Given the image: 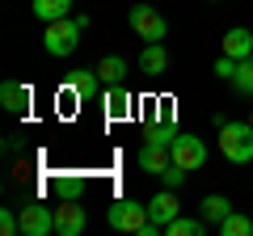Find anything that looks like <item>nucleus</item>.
<instances>
[{
	"label": "nucleus",
	"mask_w": 253,
	"mask_h": 236,
	"mask_svg": "<svg viewBox=\"0 0 253 236\" xmlns=\"http://www.w3.org/2000/svg\"><path fill=\"white\" fill-rule=\"evenodd\" d=\"M106 224L114 228V232L161 236V228H156V224H152V215H148V202H135V198H118V202H110V211H106Z\"/></svg>",
	"instance_id": "f257e3e1"
},
{
	"label": "nucleus",
	"mask_w": 253,
	"mask_h": 236,
	"mask_svg": "<svg viewBox=\"0 0 253 236\" xmlns=\"http://www.w3.org/2000/svg\"><path fill=\"white\" fill-rule=\"evenodd\" d=\"M89 21L84 17H59V21H46V34H42V51L55 55V59H63V55H72L76 46H81V34Z\"/></svg>",
	"instance_id": "f03ea898"
},
{
	"label": "nucleus",
	"mask_w": 253,
	"mask_h": 236,
	"mask_svg": "<svg viewBox=\"0 0 253 236\" xmlns=\"http://www.w3.org/2000/svg\"><path fill=\"white\" fill-rule=\"evenodd\" d=\"M219 152L232 164L253 160V122H224L219 127Z\"/></svg>",
	"instance_id": "7ed1b4c3"
},
{
	"label": "nucleus",
	"mask_w": 253,
	"mask_h": 236,
	"mask_svg": "<svg viewBox=\"0 0 253 236\" xmlns=\"http://www.w3.org/2000/svg\"><path fill=\"white\" fill-rule=\"evenodd\" d=\"M169 152H173V164H181L186 173H194V169L207 164V144H203L194 131H177V139L169 144Z\"/></svg>",
	"instance_id": "20e7f679"
},
{
	"label": "nucleus",
	"mask_w": 253,
	"mask_h": 236,
	"mask_svg": "<svg viewBox=\"0 0 253 236\" xmlns=\"http://www.w3.org/2000/svg\"><path fill=\"white\" fill-rule=\"evenodd\" d=\"M131 30H135L144 42H161L165 34H169V26H165V17L152 9V4H135L131 9Z\"/></svg>",
	"instance_id": "39448f33"
},
{
	"label": "nucleus",
	"mask_w": 253,
	"mask_h": 236,
	"mask_svg": "<svg viewBox=\"0 0 253 236\" xmlns=\"http://www.w3.org/2000/svg\"><path fill=\"white\" fill-rule=\"evenodd\" d=\"M17 215H21V232L26 236H51L55 232V207H46V202H26Z\"/></svg>",
	"instance_id": "423d86ee"
},
{
	"label": "nucleus",
	"mask_w": 253,
	"mask_h": 236,
	"mask_svg": "<svg viewBox=\"0 0 253 236\" xmlns=\"http://www.w3.org/2000/svg\"><path fill=\"white\" fill-rule=\"evenodd\" d=\"M55 232L59 236H81L84 232V207L81 198H63L55 207Z\"/></svg>",
	"instance_id": "0eeeda50"
},
{
	"label": "nucleus",
	"mask_w": 253,
	"mask_h": 236,
	"mask_svg": "<svg viewBox=\"0 0 253 236\" xmlns=\"http://www.w3.org/2000/svg\"><path fill=\"white\" fill-rule=\"evenodd\" d=\"M148 215H152V224L165 232V228H169L173 219L181 215V211H177V194H173L169 186H165V190H156L152 198H148Z\"/></svg>",
	"instance_id": "6e6552de"
},
{
	"label": "nucleus",
	"mask_w": 253,
	"mask_h": 236,
	"mask_svg": "<svg viewBox=\"0 0 253 236\" xmlns=\"http://www.w3.org/2000/svg\"><path fill=\"white\" fill-rule=\"evenodd\" d=\"M169 164H173V152L165 144H144V148H139V169H144V173H156V177H161Z\"/></svg>",
	"instance_id": "1a4fd4ad"
},
{
	"label": "nucleus",
	"mask_w": 253,
	"mask_h": 236,
	"mask_svg": "<svg viewBox=\"0 0 253 236\" xmlns=\"http://www.w3.org/2000/svg\"><path fill=\"white\" fill-rule=\"evenodd\" d=\"M0 106L9 110V114H26V106H30V89L21 80H4L0 84Z\"/></svg>",
	"instance_id": "9d476101"
},
{
	"label": "nucleus",
	"mask_w": 253,
	"mask_h": 236,
	"mask_svg": "<svg viewBox=\"0 0 253 236\" xmlns=\"http://www.w3.org/2000/svg\"><path fill=\"white\" fill-rule=\"evenodd\" d=\"M224 55H232V59H249V55H253V34L245 26H232L224 34Z\"/></svg>",
	"instance_id": "9b49d317"
},
{
	"label": "nucleus",
	"mask_w": 253,
	"mask_h": 236,
	"mask_svg": "<svg viewBox=\"0 0 253 236\" xmlns=\"http://www.w3.org/2000/svg\"><path fill=\"white\" fill-rule=\"evenodd\" d=\"M131 106H135V97H131V89H126V80L106 89V110H110V118H126V114H131Z\"/></svg>",
	"instance_id": "f8f14e48"
},
{
	"label": "nucleus",
	"mask_w": 253,
	"mask_h": 236,
	"mask_svg": "<svg viewBox=\"0 0 253 236\" xmlns=\"http://www.w3.org/2000/svg\"><path fill=\"white\" fill-rule=\"evenodd\" d=\"M165 68H169V55H165V46H161V42H148L144 55H139V72H144V76H161Z\"/></svg>",
	"instance_id": "ddd939ff"
},
{
	"label": "nucleus",
	"mask_w": 253,
	"mask_h": 236,
	"mask_svg": "<svg viewBox=\"0 0 253 236\" xmlns=\"http://www.w3.org/2000/svg\"><path fill=\"white\" fill-rule=\"evenodd\" d=\"M97 76L106 84H123L126 80V59H123V55H106V59L97 64Z\"/></svg>",
	"instance_id": "4468645a"
},
{
	"label": "nucleus",
	"mask_w": 253,
	"mask_h": 236,
	"mask_svg": "<svg viewBox=\"0 0 253 236\" xmlns=\"http://www.w3.org/2000/svg\"><path fill=\"white\" fill-rule=\"evenodd\" d=\"M68 9H72V0H34V17L42 21H59V17H68Z\"/></svg>",
	"instance_id": "2eb2a0df"
},
{
	"label": "nucleus",
	"mask_w": 253,
	"mask_h": 236,
	"mask_svg": "<svg viewBox=\"0 0 253 236\" xmlns=\"http://www.w3.org/2000/svg\"><path fill=\"white\" fill-rule=\"evenodd\" d=\"M97 80H101V76L93 72V68H84V72H76V76H72V89L81 93V101H93V97L101 93V84H97Z\"/></svg>",
	"instance_id": "dca6fc26"
},
{
	"label": "nucleus",
	"mask_w": 253,
	"mask_h": 236,
	"mask_svg": "<svg viewBox=\"0 0 253 236\" xmlns=\"http://www.w3.org/2000/svg\"><path fill=\"white\" fill-rule=\"evenodd\" d=\"M219 236H253V219H249V215H236V211H228V215L219 219Z\"/></svg>",
	"instance_id": "f3484780"
},
{
	"label": "nucleus",
	"mask_w": 253,
	"mask_h": 236,
	"mask_svg": "<svg viewBox=\"0 0 253 236\" xmlns=\"http://www.w3.org/2000/svg\"><path fill=\"white\" fill-rule=\"evenodd\" d=\"M177 139V127H173V118H156L152 127H148V144H165L169 148Z\"/></svg>",
	"instance_id": "a211bd4d"
},
{
	"label": "nucleus",
	"mask_w": 253,
	"mask_h": 236,
	"mask_svg": "<svg viewBox=\"0 0 253 236\" xmlns=\"http://www.w3.org/2000/svg\"><path fill=\"white\" fill-rule=\"evenodd\" d=\"M228 211H232V202H228L224 194H207V198H203V219H211V224H219Z\"/></svg>",
	"instance_id": "6ab92c4d"
},
{
	"label": "nucleus",
	"mask_w": 253,
	"mask_h": 236,
	"mask_svg": "<svg viewBox=\"0 0 253 236\" xmlns=\"http://www.w3.org/2000/svg\"><path fill=\"white\" fill-rule=\"evenodd\" d=\"M232 84H236V93H245V97H253V55L236 64V72H232Z\"/></svg>",
	"instance_id": "aec40b11"
},
{
	"label": "nucleus",
	"mask_w": 253,
	"mask_h": 236,
	"mask_svg": "<svg viewBox=\"0 0 253 236\" xmlns=\"http://www.w3.org/2000/svg\"><path fill=\"white\" fill-rule=\"evenodd\" d=\"M165 236H203V224H199V219H186V215H177L169 228H165Z\"/></svg>",
	"instance_id": "412c9836"
},
{
	"label": "nucleus",
	"mask_w": 253,
	"mask_h": 236,
	"mask_svg": "<svg viewBox=\"0 0 253 236\" xmlns=\"http://www.w3.org/2000/svg\"><path fill=\"white\" fill-rule=\"evenodd\" d=\"M0 232H4V236H13V232H21V215H17V211H9V207L0 211Z\"/></svg>",
	"instance_id": "4be33fe9"
},
{
	"label": "nucleus",
	"mask_w": 253,
	"mask_h": 236,
	"mask_svg": "<svg viewBox=\"0 0 253 236\" xmlns=\"http://www.w3.org/2000/svg\"><path fill=\"white\" fill-rule=\"evenodd\" d=\"M236 64H241V59H232V55H219V59H215V76H219V80H232Z\"/></svg>",
	"instance_id": "5701e85b"
},
{
	"label": "nucleus",
	"mask_w": 253,
	"mask_h": 236,
	"mask_svg": "<svg viewBox=\"0 0 253 236\" xmlns=\"http://www.w3.org/2000/svg\"><path fill=\"white\" fill-rule=\"evenodd\" d=\"M161 182H165V186H169V190H177V186H181V182H186V169H181V164H169V169H165V173H161Z\"/></svg>",
	"instance_id": "b1692460"
},
{
	"label": "nucleus",
	"mask_w": 253,
	"mask_h": 236,
	"mask_svg": "<svg viewBox=\"0 0 253 236\" xmlns=\"http://www.w3.org/2000/svg\"><path fill=\"white\" fill-rule=\"evenodd\" d=\"M55 194H63V198H76V194H81V186H76L72 177H59V182H55Z\"/></svg>",
	"instance_id": "393cba45"
},
{
	"label": "nucleus",
	"mask_w": 253,
	"mask_h": 236,
	"mask_svg": "<svg viewBox=\"0 0 253 236\" xmlns=\"http://www.w3.org/2000/svg\"><path fill=\"white\" fill-rule=\"evenodd\" d=\"M249 122H253V110H249Z\"/></svg>",
	"instance_id": "a878e982"
}]
</instances>
